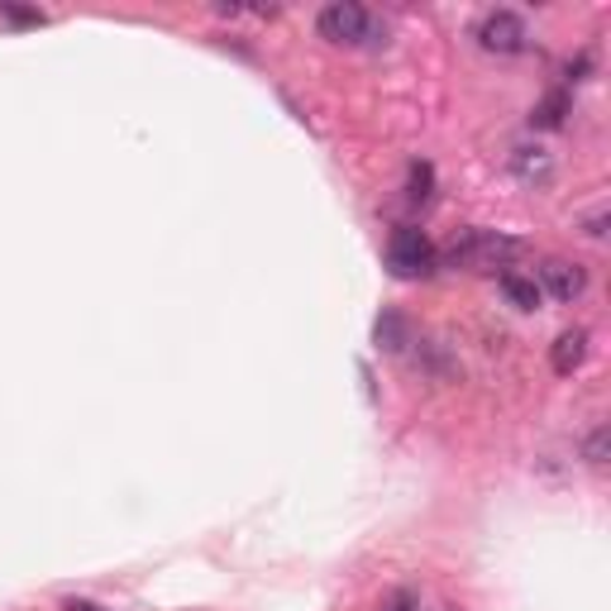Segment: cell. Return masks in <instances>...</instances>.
Listing matches in <instances>:
<instances>
[{"label":"cell","mask_w":611,"mask_h":611,"mask_svg":"<svg viewBox=\"0 0 611 611\" xmlns=\"http://www.w3.org/2000/svg\"><path fill=\"white\" fill-rule=\"evenodd\" d=\"M525 244L511 234H497V230H463L449 239V249L440 253L444 268H469V272H497L507 268L511 259H521Z\"/></svg>","instance_id":"1"},{"label":"cell","mask_w":611,"mask_h":611,"mask_svg":"<svg viewBox=\"0 0 611 611\" xmlns=\"http://www.w3.org/2000/svg\"><path fill=\"white\" fill-rule=\"evenodd\" d=\"M315 34L325 43H340V48H363V43H382L378 39V20L368 14L363 6H353V0H334L315 14Z\"/></svg>","instance_id":"2"},{"label":"cell","mask_w":611,"mask_h":611,"mask_svg":"<svg viewBox=\"0 0 611 611\" xmlns=\"http://www.w3.org/2000/svg\"><path fill=\"white\" fill-rule=\"evenodd\" d=\"M388 268H392V278L415 282V278H430V272L440 268V253H435V244H430L425 230L401 224V230L388 239Z\"/></svg>","instance_id":"3"},{"label":"cell","mask_w":611,"mask_h":611,"mask_svg":"<svg viewBox=\"0 0 611 611\" xmlns=\"http://www.w3.org/2000/svg\"><path fill=\"white\" fill-rule=\"evenodd\" d=\"M478 43L497 58H511V53H525L530 48V29L517 10H492V14H482V24H478Z\"/></svg>","instance_id":"4"},{"label":"cell","mask_w":611,"mask_h":611,"mask_svg":"<svg viewBox=\"0 0 611 611\" xmlns=\"http://www.w3.org/2000/svg\"><path fill=\"white\" fill-rule=\"evenodd\" d=\"M540 292H550L554 301H578L588 292V272L578 268V263H564V259H550L540 268Z\"/></svg>","instance_id":"5"},{"label":"cell","mask_w":611,"mask_h":611,"mask_svg":"<svg viewBox=\"0 0 611 611\" xmlns=\"http://www.w3.org/2000/svg\"><path fill=\"white\" fill-rule=\"evenodd\" d=\"M583 359H588V330H564V334L554 340V349H550V363H554L559 378L578 373V368H583Z\"/></svg>","instance_id":"6"},{"label":"cell","mask_w":611,"mask_h":611,"mask_svg":"<svg viewBox=\"0 0 611 611\" xmlns=\"http://www.w3.org/2000/svg\"><path fill=\"white\" fill-rule=\"evenodd\" d=\"M511 172H517L525 187H544L554 177V158L544 149H517L511 153Z\"/></svg>","instance_id":"7"},{"label":"cell","mask_w":611,"mask_h":611,"mask_svg":"<svg viewBox=\"0 0 611 611\" xmlns=\"http://www.w3.org/2000/svg\"><path fill=\"white\" fill-rule=\"evenodd\" d=\"M373 340H378V349L401 353V349L411 344V334H407V315H401V311H382V315H378V325H373Z\"/></svg>","instance_id":"8"},{"label":"cell","mask_w":611,"mask_h":611,"mask_svg":"<svg viewBox=\"0 0 611 611\" xmlns=\"http://www.w3.org/2000/svg\"><path fill=\"white\" fill-rule=\"evenodd\" d=\"M569 106H573V101H569V91H564V87H554V91L535 106L530 124H535V130H559V124H564V116H569Z\"/></svg>","instance_id":"9"},{"label":"cell","mask_w":611,"mask_h":611,"mask_svg":"<svg viewBox=\"0 0 611 611\" xmlns=\"http://www.w3.org/2000/svg\"><path fill=\"white\" fill-rule=\"evenodd\" d=\"M502 292H507V301L517 306V311H535L540 306V282L535 278H521V272H502Z\"/></svg>","instance_id":"10"},{"label":"cell","mask_w":611,"mask_h":611,"mask_svg":"<svg viewBox=\"0 0 611 611\" xmlns=\"http://www.w3.org/2000/svg\"><path fill=\"white\" fill-rule=\"evenodd\" d=\"M430 197H435V168H430L425 158H415L411 172H407V201L411 206H425Z\"/></svg>","instance_id":"11"},{"label":"cell","mask_w":611,"mask_h":611,"mask_svg":"<svg viewBox=\"0 0 611 611\" xmlns=\"http://www.w3.org/2000/svg\"><path fill=\"white\" fill-rule=\"evenodd\" d=\"M607 454H611V430H607V425H598V430H592V435L583 440V459L592 463V469H602Z\"/></svg>","instance_id":"12"},{"label":"cell","mask_w":611,"mask_h":611,"mask_svg":"<svg viewBox=\"0 0 611 611\" xmlns=\"http://www.w3.org/2000/svg\"><path fill=\"white\" fill-rule=\"evenodd\" d=\"M0 20H10V24H43V10H20V6H0Z\"/></svg>","instance_id":"13"},{"label":"cell","mask_w":611,"mask_h":611,"mask_svg":"<svg viewBox=\"0 0 611 611\" xmlns=\"http://www.w3.org/2000/svg\"><path fill=\"white\" fill-rule=\"evenodd\" d=\"M382 611H421V598H415V592H411V588H401V592H397V598H392L388 607H382Z\"/></svg>","instance_id":"14"},{"label":"cell","mask_w":611,"mask_h":611,"mask_svg":"<svg viewBox=\"0 0 611 611\" xmlns=\"http://www.w3.org/2000/svg\"><path fill=\"white\" fill-rule=\"evenodd\" d=\"M602 234H607V211L588 216V239H602Z\"/></svg>","instance_id":"15"},{"label":"cell","mask_w":611,"mask_h":611,"mask_svg":"<svg viewBox=\"0 0 611 611\" xmlns=\"http://www.w3.org/2000/svg\"><path fill=\"white\" fill-rule=\"evenodd\" d=\"M68 611H101V607H96V602H82V598H72Z\"/></svg>","instance_id":"16"}]
</instances>
